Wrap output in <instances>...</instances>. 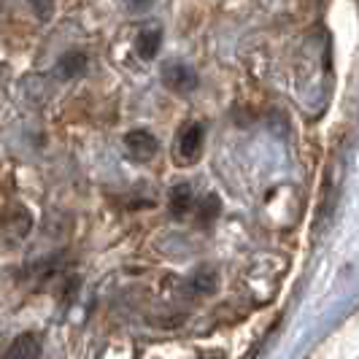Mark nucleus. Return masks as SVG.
Here are the masks:
<instances>
[{"label": "nucleus", "mask_w": 359, "mask_h": 359, "mask_svg": "<svg viewBox=\"0 0 359 359\" xmlns=\"http://www.w3.org/2000/svg\"><path fill=\"white\" fill-rule=\"evenodd\" d=\"M162 46V27H144L135 38V52L141 60H154Z\"/></svg>", "instance_id": "obj_6"}, {"label": "nucleus", "mask_w": 359, "mask_h": 359, "mask_svg": "<svg viewBox=\"0 0 359 359\" xmlns=\"http://www.w3.org/2000/svg\"><path fill=\"white\" fill-rule=\"evenodd\" d=\"M30 227H33V216L27 214V208H22V205H14L8 214L3 216V233L11 241H22L30 233Z\"/></svg>", "instance_id": "obj_4"}, {"label": "nucleus", "mask_w": 359, "mask_h": 359, "mask_svg": "<svg viewBox=\"0 0 359 359\" xmlns=\"http://www.w3.org/2000/svg\"><path fill=\"white\" fill-rule=\"evenodd\" d=\"M219 211H222V200H219V195H205L198 205L200 224H211L216 216H219Z\"/></svg>", "instance_id": "obj_10"}, {"label": "nucleus", "mask_w": 359, "mask_h": 359, "mask_svg": "<svg viewBox=\"0 0 359 359\" xmlns=\"http://www.w3.org/2000/svg\"><path fill=\"white\" fill-rule=\"evenodd\" d=\"M41 357V343L36 335H19L17 341L6 348L3 359H38Z\"/></svg>", "instance_id": "obj_8"}, {"label": "nucleus", "mask_w": 359, "mask_h": 359, "mask_svg": "<svg viewBox=\"0 0 359 359\" xmlns=\"http://www.w3.org/2000/svg\"><path fill=\"white\" fill-rule=\"evenodd\" d=\"M216 284H219V276H216L214 268H200L195 276H192V289L200 292V294H208L214 292Z\"/></svg>", "instance_id": "obj_9"}, {"label": "nucleus", "mask_w": 359, "mask_h": 359, "mask_svg": "<svg viewBox=\"0 0 359 359\" xmlns=\"http://www.w3.org/2000/svg\"><path fill=\"white\" fill-rule=\"evenodd\" d=\"M30 6H33V11H36V17L41 22H49L54 14V0H30Z\"/></svg>", "instance_id": "obj_11"}, {"label": "nucleus", "mask_w": 359, "mask_h": 359, "mask_svg": "<svg viewBox=\"0 0 359 359\" xmlns=\"http://www.w3.org/2000/svg\"><path fill=\"white\" fill-rule=\"evenodd\" d=\"M57 76L60 79H76V76H81V73L87 71V57L84 52H79V49H71V52H65L60 60H57Z\"/></svg>", "instance_id": "obj_7"}, {"label": "nucleus", "mask_w": 359, "mask_h": 359, "mask_svg": "<svg viewBox=\"0 0 359 359\" xmlns=\"http://www.w3.org/2000/svg\"><path fill=\"white\" fill-rule=\"evenodd\" d=\"M157 0H127V8L130 11H146L149 6H154Z\"/></svg>", "instance_id": "obj_12"}, {"label": "nucleus", "mask_w": 359, "mask_h": 359, "mask_svg": "<svg viewBox=\"0 0 359 359\" xmlns=\"http://www.w3.org/2000/svg\"><path fill=\"white\" fill-rule=\"evenodd\" d=\"M203 135H205V130H203V125H198V122H192V125L184 127V133H181V138H179V162L181 165H192V162L200 160Z\"/></svg>", "instance_id": "obj_3"}, {"label": "nucleus", "mask_w": 359, "mask_h": 359, "mask_svg": "<svg viewBox=\"0 0 359 359\" xmlns=\"http://www.w3.org/2000/svg\"><path fill=\"white\" fill-rule=\"evenodd\" d=\"M192 205H195V192H192V187L189 184H176L173 189H170V195H168V208H170V214L181 219V216H187L192 211Z\"/></svg>", "instance_id": "obj_5"}, {"label": "nucleus", "mask_w": 359, "mask_h": 359, "mask_svg": "<svg viewBox=\"0 0 359 359\" xmlns=\"http://www.w3.org/2000/svg\"><path fill=\"white\" fill-rule=\"evenodd\" d=\"M162 84L168 90L179 92V95H189V92L198 90L200 79L192 65H187V62H168L162 68Z\"/></svg>", "instance_id": "obj_1"}, {"label": "nucleus", "mask_w": 359, "mask_h": 359, "mask_svg": "<svg viewBox=\"0 0 359 359\" xmlns=\"http://www.w3.org/2000/svg\"><path fill=\"white\" fill-rule=\"evenodd\" d=\"M125 149L135 162H149L160 151V144L149 130H130L125 135Z\"/></svg>", "instance_id": "obj_2"}]
</instances>
